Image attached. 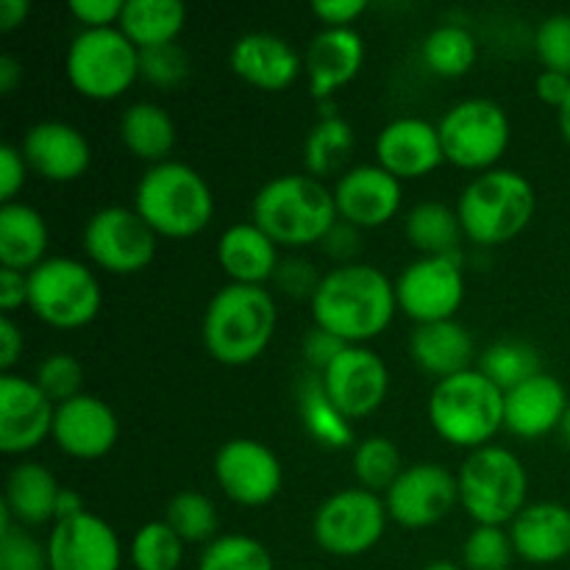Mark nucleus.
<instances>
[{
  "label": "nucleus",
  "instance_id": "obj_6",
  "mask_svg": "<svg viewBox=\"0 0 570 570\" xmlns=\"http://www.w3.org/2000/svg\"><path fill=\"white\" fill-rule=\"evenodd\" d=\"M534 209L538 198L532 181L504 167L479 173L456 200L462 232L473 245L484 248L515 239L532 223Z\"/></svg>",
  "mask_w": 570,
  "mask_h": 570
},
{
  "label": "nucleus",
  "instance_id": "obj_29",
  "mask_svg": "<svg viewBox=\"0 0 570 570\" xmlns=\"http://www.w3.org/2000/svg\"><path fill=\"white\" fill-rule=\"evenodd\" d=\"M48 223L33 206H0V265L9 271L31 273L48 259Z\"/></svg>",
  "mask_w": 570,
  "mask_h": 570
},
{
  "label": "nucleus",
  "instance_id": "obj_3",
  "mask_svg": "<svg viewBox=\"0 0 570 570\" xmlns=\"http://www.w3.org/2000/svg\"><path fill=\"white\" fill-rule=\"evenodd\" d=\"M337 220L334 193L306 173L271 178L250 204V223H256L273 243L287 248L323 243Z\"/></svg>",
  "mask_w": 570,
  "mask_h": 570
},
{
  "label": "nucleus",
  "instance_id": "obj_16",
  "mask_svg": "<svg viewBox=\"0 0 570 570\" xmlns=\"http://www.w3.org/2000/svg\"><path fill=\"white\" fill-rule=\"evenodd\" d=\"M321 384L332 404L348 421H360L384 404L390 390V371L382 356L367 345H348L321 373Z\"/></svg>",
  "mask_w": 570,
  "mask_h": 570
},
{
  "label": "nucleus",
  "instance_id": "obj_59",
  "mask_svg": "<svg viewBox=\"0 0 570 570\" xmlns=\"http://www.w3.org/2000/svg\"><path fill=\"white\" fill-rule=\"evenodd\" d=\"M557 120H560L562 137H566V142L570 145V98H568V104L557 111Z\"/></svg>",
  "mask_w": 570,
  "mask_h": 570
},
{
  "label": "nucleus",
  "instance_id": "obj_32",
  "mask_svg": "<svg viewBox=\"0 0 570 570\" xmlns=\"http://www.w3.org/2000/svg\"><path fill=\"white\" fill-rule=\"evenodd\" d=\"M184 22H187V6L178 0H126L117 28L126 33L134 48L150 50L178 42Z\"/></svg>",
  "mask_w": 570,
  "mask_h": 570
},
{
  "label": "nucleus",
  "instance_id": "obj_36",
  "mask_svg": "<svg viewBox=\"0 0 570 570\" xmlns=\"http://www.w3.org/2000/svg\"><path fill=\"white\" fill-rule=\"evenodd\" d=\"M476 39L462 26H438L423 39V65L440 78H460L476 65Z\"/></svg>",
  "mask_w": 570,
  "mask_h": 570
},
{
  "label": "nucleus",
  "instance_id": "obj_8",
  "mask_svg": "<svg viewBox=\"0 0 570 570\" xmlns=\"http://www.w3.org/2000/svg\"><path fill=\"white\" fill-rule=\"evenodd\" d=\"M100 301L95 273L70 256H50L28 273V309L61 332L89 326L98 317Z\"/></svg>",
  "mask_w": 570,
  "mask_h": 570
},
{
  "label": "nucleus",
  "instance_id": "obj_22",
  "mask_svg": "<svg viewBox=\"0 0 570 570\" xmlns=\"http://www.w3.org/2000/svg\"><path fill=\"white\" fill-rule=\"evenodd\" d=\"M22 156L37 176L50 184H70L89 170L92 148L70 122L42 120L22 137Z\"/></svg>",
  "mask_w": 570,
  "mask_h": 570
},
{
  "label": "nucleus",
  "instance_id": "obj_11",
  "mask_svg": "<svg viewBox=\"0 0 570 570\" xmlns=\"http://www.w3.org/2000/svg\"><path fill=\"white\" fill-rule=\"evenodd\" d=\"M387 507L382 495L365 488H348L328 495L315 512L312 534L315 543L332 557H362L384 538Z\"/></svg>",
  "mask_w": 570,
  "mask_h": 570
},
{
  "label": "nucleus",
  "instance_id": "obj_61",
  "mask_svg": "<svg viewBox=\"0 0 570 570\" xmlns=\"http://www.w3.org/2000/svg\"><path fill=\"white\" fill-rule=\"evenodd\" d=\"M562 438H566V443L570 445V401H568V410H566V417H562V426H560Z\"/></svg>",
  "mask_w": 570,
  "mask_h": 570
},
{
  "label": "nucleus",
  "instance_id": "obj_52",
  "mask_svg": "<svg viewBox=\"0 0 570 570\" xmlns=\"http://www.w3.org/2000/svg\"><path fill=\"white\" fill-rule=\"evenodd\" d=\"M367 11L365 0H317L312 3V14L326 28H351Z\"/></svg>",
  "mask_w": 570,
  "mask_h": 570
},
{
  "label": "nucleus",
  "instance_id": "obj_57",
  "mask_svg": "<svg viewBox=\"0 0 570 570\" xmlns=\"http://www.w3.org/2000/svg\"><path fill=\"white\" fill-rule=\"evenodd\" d=\"M83 512H89V510L83 507L81 493H78V490H72V488H61L59 499H56V521L53 523L70 521V518L83 515Z\"/></svg>",
  "mask_w": 570,
  "mask_h": 570
},
{
  "label": "nucleus",
  "instance_id": "obj_35",
  "mask_svg": "<svg viewBox=\"0 0 570 570\" xmlns=\"http://www.w3.org/2000/svg\"><path fill=\"white\" fill-rule=\"evenodd\" d=\"M301 421H304L306 434L323 449L343 451L354 445V426L332 404V399L323 390L321 376H309L301 387Z\"/></svg>",
  "mask_w": 570,
  "mask_h": 570
},
{
  "label": "nucleus",
  "instance_id": "obj_43",
  "mask_svg": "<svg viewBox=\"0 0 570 570\" xmlns=\"http://www.w3.org/2000/svg\"><path fill=\"white\" fill-rule=\"evenodd\" d=\"M33 382H37L39 390L59 406L65 404V401L81 395L83 367L76 356L59 351V354H50L39 362L37 373H33Z\"/></svg>",
  "mask_w": 570,
  "mask_h": 570
},
{
  "label": "nucleus",
  "instance_id": "obj_12",
  "mask_svg": "<svg viewBox=\"0 0 570 570\" xmlns=\"http://www.w3.org/2000/svg\"><path fill=\"white\" fill-rule=\"evenodd\" d=\"M81 245L95 267L115 276L142 273L156 256V234L137 212L126 206H106L95 212L83 226Z\"/></svg>",
  "mask_w": 570,
  "mask_h": 570
},
{
  "label": "nucleus",
  "instance_id": "obj_38",
  "mask_svg": "<svg viewBox=\"0 0 570 570\" xmlns=\"http://www.w3.org/2000/svg\"><path fill=\"white\" fill-rule=\"evenodd\" d=\"M165 521L187 546H209L220 538L217 534L220 532V515H217V507L204 493L184 490V493L173 495L167 501Z\"/></svg>",
  "mask_w": 570,
  "mask_h": 570
},
{
  "label": "nucleus",
  "instance_id": "obj_28",
  "mask_svg": "<svg viewBox=\"0 0 570 570\" xmlns=\"http://www.w3.org/2000/svg\"><path fill=\"white\" fill-rule=\"evenodd\" d=\"M410 356L426 376L438 382L471 371L473 337L456 321L415 326L410 337Z\"/></svg>",
  "mask_w": 570,
  "mask_h": 570
},
{
  "label": "nucleus",
  "instance_id": "obj_30",
  "mask_svg": "<svg viewBox=\"0 0 570 570\" xmlns=\"http://www.w3.org/2000/svg\"><path fill=\"white\" fill-rule=\"evenodd\" d=\"M61 488L53 473L39 462H20L6 479L3 507L20 527H42L56 521V499Z\"/></svg>",
  "mask_w": 570,
  "mask_h": 570
},
{
  "label": "nucleus",
  "instance_id": "obj_25",
  "mask_svg": "<svg viewBox=\"0 0 570 570\" xmlns=\"http://www.w3.org/2000/svg\"><path fill=\"white\" fill-rule=\"evenodd\" d=\"M568 393L554 376L538 373L504 393V429L521 440H540L562 426Z\"/></svg>",
  "mask_w": 570,
  "mask_h": 570
},
{
  "label": "nucleus",
  "instance_id": "obj_31",
  "mask_svg": "<svg viewBox=\"0 0 570 570\" xmlns=\"http://www.w3.org/2000/svg\"><path fill=\"white\" fill-rule=\"evenodd\" d=\"M120 139L126 150L150 167L170 161L167 156L176 148V122L170 111L150 100L131 104L120 117Z\"/></svg>",
  "mask_w": 570,
  "mask_h": 570
},
{
  "label": "nucleus",
  "instance_id": "obj_4",
  "mask_svg": "<svg viewBox=\"0 0 570 570\" xmlns=\"http://www.w3.org/2000/svg\"><path fill=\"white\" fill-rule=\"evenodd\" d=\"M134 212L156 237L189 239L209 226L215 198L195 167L170 159L142 173L134 189Z\"/></svg>",
  "mask_w": 570,
  "mask_h": 570
},
{
  "label": "nucleus",
  "instance_id": "obj_45",
  "mask_svg": "<svg viewBox=\"0 0 570 570\" xmlns=\"http://www.w3.org/2000/svg\"><path fill=\"white\" fill-rule=\"evenodd\" d=\"M0 570H50L48 546L28 534L20 523L0 532Z\"/></svg>",
  "mask_w": 570,
  "mask_h": 570
},
{
  "label": "nucleus",
  "instance_id": "obj_46",
  "mask_svg": "<svg viewBox=\"0 0 570 570\" xmlns=\"http://www.w3.org/2000/svg\"><path fill=\"white\" fill-rule=\"evenodd\" d=\"M534 53L546 70L570 76V14H551L540 22Z\"/></svg>",
  "mask_w": 570,
  "mask_h": 570
},
{
  "label": "nucleus",
  "instance_id": "obj_60",
  "mask_svg": "<svg viewBox=\"0 0 570 570\" xmlns=\"http://www.w3.org/2000/svg\"><path fill=\"white\" fill-rule=\"evenodd\" d=\"M421 570H465L462 566H454V562H445V560H434L429 566H423Z\"/></svg>",
  "mask_w": 570,
  "mask_h": 570
},
{
  "label": "nucleus",
  "instance_id": "obj_58",
  "mask_svg": "<svg viewBox=\"0 0 570 570\" xmlns=\"http://www.w3.org/2000/svg\"><path fill=\"white\" fill-rule=\"evenodd\" d=\"M22 81V65L14 56H0V95H11Z\"/></svg>",
  "mask_w": 570,
  "mask_h": 570
},
{
  "label": "nucleus",
  "instance_id": "obj_33",
  "mask_svg": "<svg viewBox=\"0 0 570 570\" xmlns=\"http://www.w3.org/2000/svg\"><path fill=\"white\" fill-rule=\"evenodd\" d=\"M406 239L421 256H460V243L465 237L456 209L440 200H421L410 209L404 220Z\"/></svg>",
  "mask_w": 570,
  "mask_h": 570
},
{
  "label": "nucleus",
  "instance_id": "obj_19",
  "mask_svg": "<svg viewBox=\"0 0 570 570\" xmlns=\"http://www.w3.org/2000/svg\"><path fill=\"white\" fill-rule=\"evenodd\" d=\"M334 206L340 220L362 228L387 226L401 209L404 187L379 165H356L334 184Z\"/></svg>",
  "mask_w": 570,
  "mask_h": 570
},
{
  "label": "nucleus",
  "instance_id": "obj_14",
  "mask_svg": "<svg viewBox=\"0 0 570 570\" xmlns=\"http://www.w3.org/2000/svg\"><path fill=\"white\" fill-rule=\"evenodd\" d=\"M460 504L456 476L440 462H417L404 468L393 488L384 493L390 521L404 529H429L451 515Z\"/></svg>",
  "mask_w": 570,
  "mask_h": 570
},
{
  "label": "nucleus",
  "instance_id": "obj_27",
  "mask_svg": "<svg viewBox=\"0 0 570 570\" xmlns=\"http://www.w3.org/2000/svg\"><path fill=\"white\" fill-rule=\"evenodd\" d=\"M217 262L232 284L265 287L276 276L278 245L256 223H234L217 239Z\"/></svg>",
  "mask_w": 570,
  "mask_h": 570
},
{
  "label": "nucleus",
  "instance_id": "obj_15",
  "mask_svg": "<svg viewBox=\"0 0 570 570\" xmlns=\"http://www.w3.org/2000/svg\"><path fill=\"white\" fill-rule=\"evenodd\" d=\"M212 468L226 499L239 507H265L282 493V462L259 440H228L217 449Z\"/></svg>",
  "mask_w": 570,
  "mask_h": 570
},
{
  "label": "nucleus",
  "instance_id": "obj_1",
  "mask_svg": "<svg viewBox=\"0 0 570 570\" xmlns=\"http://www.w3.org/2000/svg\"><path fill=\"white\" fill-rule=\"evenodd\" d=\"M395 312V282L365 262L332 267L312 295L315 326L326 328L345 345H365L376 340L387 332Z\"/></svg>",
  "mask_w": 570,
  "mask_h": 570
},
{
  "label": "nucleus",
  "instance_id": "obj_17",
  "mask_svg": "<svg viewBox=\"0 0 570 570\" xmlns=\"http://www.w3.org/2000/svg\"><path fill=\"white\" fill-rule=\"evenodd\" d=\"M53 417L56 404L33 379L0 376V451L6 456L37 451L53 434Z\"/></svg>",
  "mask_w": 570,
  "mask_h": 570
},
{
  "label": "nucleus",
  "instance_id": "obj_7",
  "mask_svg": "<svg viewBox=\"0 0 570 570\" xmlns=\"http://www.w3.org/2000/svg\"><path fill=\"white\" fill-rule=\"evenodd\" d=\"M456 484L462 510L476 521V527H507L527 507V468L504 445L471 451L460 465Z\"/></svg>",
  "mask_w": 570,
  "mask_h": 570
},
{
  "label": "nucleus",
  "instance_id": "obj_23",
  "mask_svg": "<svg viewBox=\"0 0 570 570\" xmlns=\"http://www.w3.org/2000/svg\"><path fill=\"white\" fill-rule=\"evenodd\" d=\"M232 70L262 92H284L304 72V56L276 33H245L232 45Z\"/></svg>",
  "mask_w": 570,
  "mask_h": 570
},
{
  "label": "nucleus",
  "instance_id": "obj_24",
  "mask_svg": "<svg viewBox=\"0 0 570 570\" xmlns=\"http://www.w3.org/2000/svg\"><path fill=\"white\" fill-rule=\"evenodd\" d=\"M365 65V42L356 28H323L304 53V72L309 78L312 98L334 100L348 87Z\"/></svg>",
  "mask_w": 570,
  "mask_h": 570
},
{
  "label": "nucleus",
  "instance_id": "obj_55",
  "mask_svg": "<svg viewBox=\"0 0 570 570\" xmlns=\"http://www.w3.org/2000/svg\"><path fill=\"white\" fill-rule=\"evenodd\" d=\"M22 356V332L11 315H3L0 321V371L11 373V367L17 365V360Z\"/></svg>",
  "mask_w": 570,
  "mask_h": 570
},
{
  "label": "nucleus",
  "instance_id": "obj_49",
  "mask_svg": "<svg viewBox=\"0 0 570 570\" xmlns=\"http://www.w3.org/2000/svg\"><path fill=\"white\" fill-rule=\"evenodd\" d=\"M126 0H72L70 14L83 26V31H98V28H115L120 22Z\"/></svg>",
  "mask_w": 570,
  "mask_h": 570
},
{
  "label": "nucleus",
  "instance_id": "obj_5",
  "mask_svg": "<svg viewBox=\"0 0 570 570\" xmlns=\"http://www.w3.org/2000/svg\"><path fill=\"white\" fill-rule=\"evenodd\" d=\"M429 423L454 449H484L504 429V393L479 367L443 379L429 395Z\"/></svg>",
  "mask_w": 570,
  "mask_h": 570
},
{
  "label": "nucleus",
  "instance_id": "obj_51",
  "mask_svg": "<svg viewBox=\"0 0 570 570\" xmlns=\"http://www.w3.org/2000/svg\"><path fill=\"white\" fill-rule=\"evenodd\" d=\"M323 250L326 256H332L340 265H354V256L360 254V228L351 226V223L337 220L332 226V232L323 237Z\"/></svg>",
  "mask_w": 570,
  "mask_h": 570
},
{
  "label": "nucleus",
  "instance_id": "obj_53",
  "mask_svg": "<svg viewBox=\"0 0 570 570\" xmlns=\"http://www.w3.org/2000/svg\"><path fill=\"white\" fill-rule=\"evenodd\" d=\"M0 306L6 315L28 306V273L0 267Z\"/></svg>",
  "mask_w": 570,
  "mask_h": 570
},
{
  "label": "nucleus",
  "instance_id": "obj_18",
  "mask_svg": "<svg viewBox=\"0 0 570 570\" xmlns=\"http://www.w3.org/2000/svg\"><path fill=\"white\" fill-rule=\"evenodd\" d=\"M50 570H120L122 546L111 523L95 512L53 523L48 534Z\"/></svg>",
  "mask_w": 570,
  "mask_h": 570
},
{
  "label": "nucleus",
  "instance_id": "obj_20",
  "mask_svg": "<svg viewBox=\"0 0 570 570\" xmlns=\"http://www.w3.org/2000/svg\"><path fill=\"white\" fill-rule=\"evenodd\" d=\"M120 434L115 410L98 395H76L56 406L53 417V443L59 445L61 454L72 460L92 462L109 454Z\"/></svg>",
  "mask_w": 570,
  "mask_h": 570
},
{
  "label": "nucleus",
  "instance_id": "obj_2",
  "mask_svg": "<svg viewBox=\"0 0 570 570\" xmlns=\"http://www.w3.org/2000/svg\"><path fill=\"white\" fill-rule=\"evenodd\" d=\"M278 309L267 287L226 284L204 312V345L220 365L243 367L265 354L276 334Z\"/></svg>",
  "mask_w": 570,
  "mask_h": 570
},
{
  "label": "nucleus",
  "instance_id": "obj_50",
  "mask_svg": "<svg viewBox=\"0 0 570 570\" xmlns=\"http://www.w3.org/2000/svg\"><path fill=\"white\" fill-rule=\"evenodd\" d=\"M28 165L26 156L14 145H0V198L6 204H14L17 193L26 187Z\"/></svg>",
  "mask_w": 570,
  "mask_h": 570
},
{
  "label": "nucleus",
  "instance_id": "obj_47",
  "mask_svg": "<svg viewBox=\"0 0 570 570\" xmlns=\"http://www.w3.org/2000/svg\"><path fill=\"white\" fill-rule=\"evenodd\" d=\"M323 276H317L315 265H309L306 259H298V256H289V259H282L273 282L284 289L293 298H309L315 295L317 284H321Z\"/></svg>",
  "mask_w": 570,
  "mask_h": 570
},
{
  "label": "nucleus",
  "instance_id": "obj_9",
  "mask_svg": "<svg viewBox=\"0 0 570 570\" xmlns=\"http://www.w3.org/2000/svg\"><path fill=\"white\" fill-rule=\"evenodd\" d=\"M67 81L81 98H122L139 78V50L120 28L81 31L65 56Z\"/></svg>",
  "mask_w": 570,
  "mask_h": 570
},
{
  "label": "nucleus",
  "instance_id": "obj_40",
  "mask_svg": "<svg viewBox=\"0 0 570 570\" xmlns=\"http://www.w3.org/2000/svg\"><path fill=\"white\" fill-rule=\"evenodd\" d=\"M184 540L167 521H150L131 540L134 570H178L184 562Z\"/></svg>",
  "mask_w": 570,
  "mask_h": 570
},
{
  "label": "nucleus",
  "instance_id": "obj_34",
  "mask_svg": "<svg viewBox=\"0 0 570 570\" xmlns=\"http://www.w3.org/2000/svg\"><path fill=\"white\" fill-rule=\"evenodd\" d=\"M354 128L343 117H321L315 128H309L304 139V170L306 176L323 178L343 170L345 161L354 154Z\"/></svg>",
  "mask_w": 570,
  "mask_h": 570
},
{
  "label": "nucleus",
  "instance_id": "obj_48",
  "mask_svg": "<svg viewBox=\"0 0 570 570\" xmlns=\"http://www.w3.org/2000/svg\"><path fill=\"white\" fill-rule=\"evenodd\" d=\"M345 348H348V345H345L343 340H337L334 334H328L326 328L321 326L309 328V332L304 334V343H301V354H304L306 365H309L312 371H317V376H321Z\"/></svg>",
  "mask_w": 570,
  "mask_h": 570
},
{
  "label": "nucleus",
  "instance_id": "obj_56",
  "mask_svg": "<svg viewBox=\"0 0 570 570\" xmlns=\"http://www.w3.org/2000/svg\"><path fill=\"white\" fill-rule=\"evenodd\" d=\"M28 14H31L28 0H0V31L11 33L28 20Z\"/></svg>",
  "mask_w": 570,
  "mask_h": 570
},
{
  "label": "nucleus",
  "instance_id": "obj_41",
  "mask_svg": "<svg viewBox=\"0 0 570 570\" xmlns=\"http://www.w3.org/2000/svg\"><path fill=\"white\" fill-rule=\"evenodd\" d=\"M198 570H273L265 543L248 534H220L204 549Z\"/></svg>",
  "mask_w": 570,
  "mask_h": 570
},
{
  "label": "nucleus",
  "instance_id": "obj_10",
  "mask_svg": "<svg viewBox=\"0 0 570 570\" xmlns=\"http://www.w3.org/2000/svg\"><path fill=\"white\" fill-rule=\"evenodd\" d=\"M445 161L460 170H495L512 139L507 111L490 98H468L451 106L438 122Z\"/></svg>",
  "mask_w": 570,
  "mask_h": 570
},
{
  "label": "nucleus",
  "instance_id": "obj_26",
  "mask_svg": "<svg viewBox=\"0 0 570 570\" xmlns=\"http://www.w3.org/2000/svg\"><path fill=\"white\" fill-rule=\"evenodd\" d=\"M512 549L529 566H554L570 557V510L557 501L527 504L510 523Z\"/></svg>",
  "mask_w": 570,
  "mask_h": 570
},
{
  "label": "nucleus",
  "instance_id": "obj_44",
  "mask_svg": "<svg viewBox=\"0 0 570 570\" xmlns=\"http://www.w3.org/2000/svg\"><path fill=\"white\" fill-rule=\"evenodd\" d=\"M189 56L178 42L161 45V48L139 50V78L156 89H176L187 81Z\"/></svg>",
  "mask_w": 570,
  "mask_h": 570
},
{
  "label": "nucleus",
  "instance_id": "obj_21",
  "mask_svg": "<svg viewBox=\"0 0 570 570\" xmlns=\"http://www.w3.org/2000/svg\"><path fill=\"white\" fill-rule=\"evenodd\" d=\"M445 161L438 126L421 117H399L376 137V165L399 181L423 178Z\"/></svg>",
  "mask_w": 570,
  "mask_h": 570
},
{
  "label": "nucleus",
  "instance_id": "obj_54",
  "mask_svg": "<svg viewBox=\"0 0 570 570\" xmlns=\"http://www.w3.org/2000/svg\"><path fill=\"white\" fill-rule=\"evenodd\" d=\"M534 92H538V98L543 100V104L554 106V109L560 111L570 98V76H562V72L554 70H543L538 76V81H534Z\"/></svg>",
  "mask_w": 570,
  "mask_h": 570
},
{
  "label": "nucleus",
  "instance_id": "obj_39",
  "mask_svg": "<svg viewBox=\"0 0 570 570\" xmlns=\"http://www.w3.org/2000/svg\"><path fill=\"white\" fill-rule=\"evenodd\" d=\"M351 465H354V476L356 482H360V488L371 490V493L376 495L387 493V490L393 488L395 479L404 473L399 445L390 438H382V434L360 440V443L354 445Z\"/></svg>",
  "mask_w": 570,
  "mask_h": 570
},
{
  "label": "nucleus",
  "instance_id": "obj_37",
  "mask_svg": "<svg viewBox=\"0 0 570 570\" xmlns=\"http://www.w3.org/2000/svg\"><path fill=\"white\" fill-rule=\"evenodd\" d=\"M479 371L501 393H510L518 384L529 382L532 376L543 373V367H540V354L534 351V345L521 343V340H501V343H493L479 356Z\"/></svg>",
  "mask_w": 570,
  "mask_h": 570
},
{
  "label": "nucleus",
  "instance_id": "obj_42",
  "mask_svg": "<svg viewBox=\"0 0 570 570\" xmlns=\"http://www.w3.org/2000/svg\"><path fill=\"white\" fill-rule=\"evenodd\" d=\"M512 560H515V549L504 527H476L462 543L465 570H510Z\"/></svg>",
  "mask_w": 570,
  "mask_h": 570
},
{
  "label": "nucleus",
  "instance_id": "obj_13",
  "mask_svg": "<svg viewBox=\"0 0 570 570\" xmlns=\"http://www.w3.org/2000/svg\"><path fill=\"white\" fill-rule=\"evenodd\" d=\"M399 309L417 326L454 321L465 301V273L460 256H421L395 278Z\"/></svg>",
  "mask_w": 570,
  "mask_h": 570
}]
</instances>
